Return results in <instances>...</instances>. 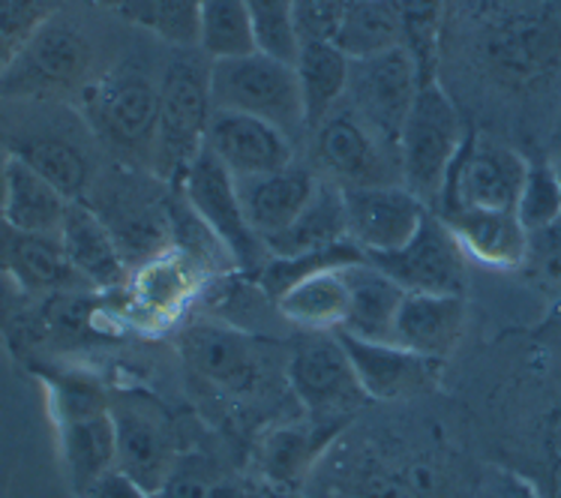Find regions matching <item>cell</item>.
Here are the masks:
<instances>
[{"mask_svg":"<svg viewBox=\"0 0 561 498\" xmlns=\"http://www.w3.org/2000/svg\"><path fill=\"white\" fill-rule=\"evenodd\" d=\"M369 262L397 279L405 291L462 294L466 289V253L436 210L426 213L421 229L402 250L373 255Z\"/></svg>","mask_w":561,"mask_h":498,"instance_id":"cell-15","label":"cell"},{"mask_svg":"<svg viewBox=\"0 0 561 498\" xmlns=\"http://www.w3.org/2000/svg\"><path fill=\"white\" fill-rule=\"evenodd\" d=\"M250 10L259 51L295 63L300 51L295 27V0H243Z\"/></svg>","mask_w":561,"mask_h":498,"instance_id":"cell-34","label":"cell"},{"mask_svg":"<svg viewBox=\"0 0 561 498\" xmlns=\"http://www.w3.org/2000/svg\"><path fill=\"white\" fill-rule=\"evenodd\" d=\"M210 100L214 108L262 117L286 132L288 139L307 129L304 96L295 63L252 51L247 58L210 63Z\"/></svg>","mask_w":561,"mask_h":498,"instance_id":"cell-3","label":"cell"},{"mask_svg":"<svg viewBox=\"0 0 561 498\" xmlns=\"http://www.w3.org/2000/svg\"><path fill=\"white\" fill-rule=\"evenodd\" d=\"M486 498H547L531 480L514 472H493L486 477Z\"/></svg>","mask_w":561,"mask_h":498,"instance_id":"cell-41","label":"cell"},{"mask_svg":"<svg viewBox=\"0 0 561 498\" xmlns=\"http://www.w3.org/2000/svg\"><path fill=\"white\" fill-rule=\"evenodd\" d=\"M516 217L528 234L561 217V184L550 160H531L516 201Z\"/></svg>","mask_w":561,"mask_h":498,"instance_id":"cell-35","label":"cell"},{"mask_svg":"<svg viewBox=\"0 0 561 498\" xmlns=\"http://www.w3.org/2000/svg\"><path fill=\"white\" fill-rule=\"evenodd\" d=\"M336 429L340 427H321L316 436L304 432V429H286V432H279V436L267 444V468H271L276 477L298 475L300 465L310 463L312 441L331 439Z\"/></svg>","mask_w":561,"mask_h":498,"instance_id":"cell-37","label":"cell"},{"mask_svg":"<svg viewBox=\"0 0 561 498\" xmlns=\"http://www.w3.org/2000/svg\"><path fill=\"white\" fill-rule=\"evenodd\" d=\"M295 70H298L300 96H304L307 129L312 132L345 100L352 60L345 58L331 39H312V43H300Z\"/></svg>","mask_w":561,"mask_h":498,"instance_id":"cell-26","label":"cell"},{"mask_svg":"<svg viewBox=\"0 0 561 498\" xmlns=\"http://www.w3.org/2000/svg\"><path fill=\"white\" fill-rule=\"evenodd\" d=\"M336 336L355 367L367 399H400L436 382V360L421 358L397 343H373L345 331H336Z\"/></svg>","mask_w":561,"mask_h":498,"instance_id":"cell-17","label":"cell"},{"mask_svg":"<svg viewBox=\"0 0 561 498\" xmlns=\"http://www.w3.org/2000/svg\"><path fill=\"white\" fill-rule=\"evenodd\" d=\"M343 277L348 286V313L340 331L373 343H393L397 315L409 291L369 258L343 267Z\"/></svg>","mask_w":561,"mask_h":498,"instance_id":"cell-22","label":"cell"},{"mask_svg":"<svg viewBox=\"0 0 561 498\" xmlns=\"http://www.w3.org/2000/svg\"><path fill=\"white\" fill-rule=\"evenodd\" d=\"M459 250L483 265L519 267L528 258V232L516 210H454L438 213Z\"/></svg>","mask_w":561,"mask_h":498,"instance_id":"cell-24","label":"cell"},{"mask_svg":"<svg viewBox=\"0 0 561 498\" xmlns=\"http://www.w3.org/2000/svg\"><path fill=\"white\" fill-rule=\"evenodd\" d=\"M198 48L207 60L247 58L259 51L255 27L243 0H205L198 22Z\"/></svg>","mask_w":561,"mask_h":498,"instance_id":"cell-31","label":"cell"},{"mask_svg":"<svg viewBox=\"0 0 561 498\" xmlns=\"http://www.w3.org/2000/svg\"><path fill=\"white\" fill-rule=\"evenodd\" d=\"M526 172L523 153L474 129L462 141L433 210H516Z\"/></svg>","mask_w":561,"mask_h":498,"instance_id":"cell-6","label":"cell"},{"mask_svg":"<svg viewBox=\"0 0 561 498\" xmlns=\"http://www.w3.org/2000/svg\"><path fill=\"white\" fill-rule=\"evenodd\" d=\"M276 310L286 322L300 325L304 331H340L348 313V286H345L343 267L298 279L276 298Z\"/></svg>","mask_w":561,"mask_h":498,"instance_id":"cell-28","label":"cell"},{"mask_svg":"<svg viewBox=\"0 0 561 498\" xmlns=\"http://www.w3.org/2000/svg\"><path fill=\"white\" fill-rule=\"evenodd\" d=\"M402 48L412 55L421 84L436 82L442 27H445V0H400Z\"/></svg>","mask_w":561,"mask_h":498,"instance_id":"cell-32","label":"cell"},{"mask_svg":"<svg viewBox=\"0 0 561 498\" xmlns=\"http://www.w3.org/2000/svg\"><path fill=\"white\" fill-rule=\"evenodd\" d=\"M316 163L331 174L333 184L348 186H385L400 184V157L340 103L331 115L312 129Z\"/></svg>","mask_w":561,"mask_h":498,"instance_id":"cell-11","label":"cell"},{"mask_svg":"<svg viewBox=\"0 0 561 498\" xmlns=\"http://www.w3.org/2000/svg\"><path fill=\"white\" fill-rule=\"evenodd\" d=\"M550 148L552 153L561 151V112H559V120H556V127H552V136H550Z\"/></svg>","mask_w":561,"mask_h":498,"instance_id":"cell-45","label":"cell"},{"mask_svg":"<svg viewBox=\"0 0 561 498\" xmlns=\"http://www.w3.org/2000/svg\"><path fill=\"white\" fill-rule=\"evenodd\" d=\"M7 160H10V153L0 151V225H3V174H7Z\"/></svg>","mask_w":561,"mask_h":498,"instance_id":"cell-44","label":"cell"},{"mask_svg":"<svg viewBox=\"0 0 561 498\" xmlns=\"http://www.w3.org/2000/svg\"><path fill=\"white\" fill-rule=\"evenodd\" d=\"M181 351L202 382L229 396H255L271 379L267 348L238 327L210 322L186 327Z\"/></svg>","mask_w":561,"mask_h":498,"instance_id":"cell-13","label":"cell"},{"mask_svg":"<svg viewBox=\"0 0 561 498\" xmlns=\"http://www.w3.org/2000/svg\"><path fill=\"white\" fill-rule=\"evenodd\" d=\"M88 117L96 136L126 153H150L157 141L160 84L133 63L105 72L88 88Z\"/></svg>","mask_w":561,"mask_h":498,"instance_id":"cell-9","label":"cell"},{"mask_svg":"<svg viewBox=\"0 0 561 498\" xmlns=\"http://www.w3.org/2000/svg\"><path fill=\"white\" fill-rule=\"evenodd\" d=\"M234 184H238L243 217L252 225V232L267 244L298 220V213L307 208V201L319 186V177L310 169L291 163L283 172L241 177Z\"/></svg>","mask_w":561,"mask_h":498,"instance_id":"cell-18","label":"cell"},{"mask_svg":"<svg viewBox=\"0 0 561 498\" xmlns=\"http://www.w3.org/2000/svg\"><path fill=\"white\" fill-rule=\"evenodd\" d=\"M58 241L91 289H115L126 279V258L105 220L84 201H72L60 225Z\"/></svg>","mask_w":561,"mask_h":498,"instance_id":"cell-21","label":"cell"},{"mask_svg":"<svg viewBox=\"0 0 561 498\" xmlns=\"http://www.w3.org/2000/svg\"><path fill=\"white\" fill-rule=\"evenodd\" d=\"M333 46L348 60L376 58L402 46L400 0H352Z\"/></svg>","mask_w":561,"mask_h":498,"instance_id":"cell-29","label":"cell"},{"mask_svg":"<svg viewBox=\"0 0 561 498\" xmlns=\"http://www.w3.org/2000/svg\"><path fill=\"white\" fill-rule=\"evenodd\" d=\"M286 375L316 424H336L367 403L336 331H307L300 336L288 351Z\"/></svg>","mask_w":561,"mask_h":498,"instance_id":"cell-8","label":"cell"},{"mask_svg":"<svg viewBox=\"0 0 561 498\" xmlns=\"http://www.w3.org/2000/svg\"><path fill=\"white\" fill-rule=\"evenodd\" d=\"M72 205L58 186H51L19 157L7 160L3 174V225L22 234L58 238L67 208Z\"/></svg>","mask_w":561,"mask_h":498,"instance_id":"cell-23","label":"cell"},{"mask_svg":"<svg viewBox=\"0 0 561 498\" xmlns=\"http://www.w3.org/2000/svg\"><path fill=\"white\" fill-rule=\"evenodd\" d=\"M466 331V298L462 294H433L409 291L397 315L393 343L421 358L442 363L454 355Z\"/></svg>","mask_w":561,"mask_h":498,"instance_id":"cell-19","label":"cell"},{"mask_svg":"<svg viewBox=\"0 0 561 498\" xmlns=\"http://www.w3.org/2000/svg\"><path fill=\"white\" fill-rule=\"evenodd\" d=\"M93 67V46L79 24L48 15L0 76V100H46L81 88Z\"/></svg>","mask_w":561,"mask_h":498,"instance_id":"cell-5","label":"cell"},{"mask_svg":"<svg viewBox=\"0 0 561 498\" xmlns=\"http://www.w3.org/2000/svg\"><path fill=\"white\" fill-rule=\"evenodd\" d=\"M207 151L226 165L234 181L283 172L295 163V148L286 132L262 117L214 108L207 127Z\"/></svg>","mask_w":561,"mask_h":498,"instance_id":"cell-16","label":"cell"},{"mask_svg":"<svg viewBox=\"0 0 561 498\" xmlns=\"http://www.w3.org/2000/svg\"><path fill=\"white\" fill-rule=\"evenodd\" d=\"M108 408L115 420V468L157 496L178 465L169 417L145 394L108 396Z\"/></svg>","mask_w":561,"mask_h":498,"instance_id":"cell-12","label":"cell"},{"mask_svg":"<svg viewBox=\"0 0 561 498\" xmlns=\"http://www.w3.org/2000/svg\"><path fill=\"white\" fill-rule=\"evenodd\" d=\"M421 91V76L405 48H390L376 58L352 60L343 103L367 124L378 139L397 151L405 117Z\"/></svg>","mask_w":561,"mask_h":498,"instance_id":"cell-10","label":"cell"},{"mask_svg":"<svg viewBox=\"0 0 561 498\" xmlns=\"http://www.w3.org/2000/svg\"><path fill=\"white\" fill-rule=\"evenodd\" d=\"M55 12L58 0H0V76L10 70L36 27Z\"/></svg>","mask_w":561,"mask_h":498,"instance_id":"cell-36","label":"cell"},{"mask_svg":"<svg viewBox=\"0 0 561 498\" xmlns=\"http://www.w3.org/2000/svg\"><path fill=\"white\" fill-rule=\"evenodd\" d=\"M181 186H184L186 205L205 222V229L217 238L219 246L229 253L231 265L250 277H262L271 253L243 217L238 184L229 169L205 148L186 169Z\"/></svg>","mask_w":561,"mask_h":498,"instance_id":"cell-7","label":"cell"},{"mask_svg":"<svg viewBox=\"0 0 561 498\" xmlns=\"http://www.w3.org/2000/svg\"><path fill=\"white\" fill-rule=\"evenodd\" d=\"M550 163H552V169H556V174H559V184H561V151L552 153V160H550Z\"/></svg>","mask_w":561,"mask_h":498,"instance_id":"cell-46","label":"cell"},{"mask_svg":"<svg viewBox=\"0 0 561 498\" xmlns=\"http://www.w3.org/2000/svg\"><path fill=\"white\" fill-rule=\"evenodd\" d=\"M466 127L457 105L447 91L436 82H424L414 96V105L405 127H402L397 157H400L402 186L424 201L426 208H436L447 172L457 160L459 148L466 141Z\"/></svg>","mask_w":561,"mask_h":498,"instance_id":"cell-2","label":"cell"},{"mask_svg":"<svg viewBox=\"0 0 561 498\" xmlns=\"http://www.w3.org/2000/svg\"><path fill=\"white\" fill-rule=\"evenodd\" d=\"M88 3H93V7H103V10H117L124 12L133 0H88Z\"/></svg>","mask_w":561,"mask_h":498,"instance_id":"cell-43","label":"cell"},{"mask_svg":"<svg viewBox=\"0 0 561 498\" xmlns=\"http://www.w3.org/2000/svg\"><path fill=\"white\" fill-rule=\"evenodd\" d=\"M153 498H219V484L207 465L178 463Z\"/></svg>","mask_w":561,"mask_h":498,"instance_id":"cell-39","label":"cell"},{"mask_svg":"<svg viewBox=\"0 0 561 498\" xmlns=\"http://www.w3.org/2000/svg\"><path fill=\"white\" fill-rule=\"evenodd\" d=\"M84 496L88 498H153L150 493H145V489L138 487L136 480H129L124 472H117V468H112L108 475L100 477V480H96Z\"/></svg>","mask_w":561,"mask_h":498,"instance_id":"cell-42","label":"cell"},{"mask_svg":"<svg viewBox=\"0 0 561 498\" xmlns=\"http://www.w3.org/2000/svg\"><path fill=\"white\" fill-rule=\"evenodd\" d=\"M214 117L210 100V63L174 60L160 82V117L153 141L157 172L181 184L195 157L207 148V127Z\"/></svg>","mask_w":561,"mask_h":498,"instance_id":"cell-4","label":"cell"},{"mask_svg":"<svg viewBox=\"0 0 561 498\" xmlns=\"http://www.w3.org/2000/svg\"><path fill=\"white\" fill-rule=\"evenodd\" d=\"M64 453L79 493H88L100 477L108 475L117 456L112 408L64 417Z\"/></svg>","mask_w":561,"mask_h":498,"instance_id":"cell-27","label":"cell"},{"mask_svg":"<svg viewBox=\"0 0 561 498\" xmlns=\"http://www.w3.org/2000/svg\"><path fill=\"white\" fill-rule=\"evenodd\" d=\"M205 0H133L124 15L172 46H198Z\"/></svg>","mask_w":561,"mask_h":498,"instance_id":"cell-33","label":"cell"},{"mask_svg":"<svg viewBox=\"0 0 561 498\" xmlns=\"http://www.w3.org/2000/svg\"><path fill=\"white\" fill-rule=\"evenodd\" d=\"M481 63L504 93L543 96L561 112V0H490Z\"/></svg>","mask_w":561,"mask_h":498,"instance_id":"cell-1","label":"cell"},{"mask_svg":"<svg viewBox=\"0 0 561 498\" xmlns=\"http://www.w3.org/2000/svg\"><path fill=\"white\" fill-rule=\"evenodd\" d=\"M528 258H538L547 270L561 274V217L528 234Z\"/></svg>","mask_w":561,"mask_h":498,"instance_id":"cell-40","label":"cell"},{"mask_svg":"<svg viewBox=\"0 0 561 498\" xmlns=\"http://www.w3.org/2000/svg\"><path fill=\"white\" fill-rule=\"evenodd\" d=\"M12 157H19L36 174H43L48 184L58 186L69 201H84V193L91 186V163L76 141L60 136H24L10 148Z\"/></svg>","mask_w":561,"mask_h":498,"instance_id":"cell-30","label":"cell"},{"mask_svg":"<svg viewBox=\"0 0 561 498\" xmlns=\"http://www.w3.org/2000/svg\"><path fill=\"white\" fill-rule=\"evenodd\" d=\"M352 0H295V27L300 43L331 39L340 31Z\"/></svg>","mask_w":561,"mask_h":498,"instance_id":"cell-38","label":"cell"},{"mask_svg":"<svg viewBox=\"0 0 561 498\" xmlns=\"http://www.w3.org/2000/svg\"><path fill=\"white\" fill-rule=\"evenodd\" d=\"M348 241V220H345V193L343 186L333 181H319L316 193L307 201V208L300 210L298 220L288 225L286 232L276 234L274 241H267V253L276 258L288 255H304L312 250Z\"/></svg>","mask_w":561,"mask_h":498,"instance_id":"cell-25","label":"cell"},{"mask_svg":"<svg viewBox=\"0 0 561 498\" xmlns=\"http://www.w3.org/2000/svg\"><path fill=\"white\" fill-rule=\"evenodd\" d=\"M343 193L348 241L367 258L402 250L430 213L424 201L402 184L348 186Z\"/></svg>","mask_w":561,"mask_h":498,"instance_id":"cell-14","label":"cell"},{"mask_svg":"<svg viewBox=\"0 0 561 498\" xmlns=\"http://www.w3.org/2000/svg\"><path fill=\"white\" fill-rule=\"evenodd\" d=\"M0 270L10 274L31 294H67L91 289L69 265L58 238L48 234H22L3 225L0 232Z\"/></svg>","mask_w":561,"mask_h":498,"instance_id":"cell-20","label":"cell"}]
</instances>
